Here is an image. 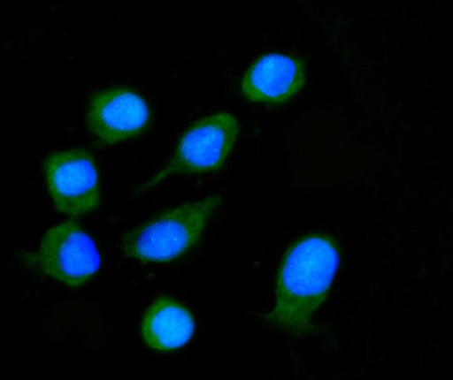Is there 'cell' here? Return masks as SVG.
<instances>
[{
	"instance_id": "6da1fadb",
	"label": "cell",
	"mask_w": 453,
	"mask_h": 380,
	"mask_svg": "<svg viewBox=\"0 0 453 380\" xmlns=\"http://www.w3.org/2000/svg\"><path fill=\"white\" fill-rule=\"evenodd\" d=\"M338 262L337 245L331 236L312 234L296 242L282 258L268 323L295 335L309 331L331 289Z\"/></svg>"
},
{
	"instance_id": "7a4b0ae2",
	"label": "cell",
	"mask_w": 453,
	"mask_h": 380,
	"mask_svg": "<svg viewBox=\"0 0 453 380\" xmlns=\"http://www.w3.org/2000/svg\"><path fill=\"white\" fill-rule=\"evenodd\" d=\"M220 202V195H211L197 202L164 209L126 234L122 239L123 251L142 262H165L179 258L200 241L210 217Z\"/></svg>"
},
{
	"instance_id": "3957f363",
	"label": "cell",
	"mask_w": 453,
	"mask_h": 380,
	"mask_svg": "<svg viewBox=\"0 0 453 380\" xmlns=\"http://www.w3.org/2000/svg\"><path fill=\"white\" fill-rule=\"evenodd\" d=\"M239 130V121L231 113L211 114L201 119L179 140L174 155L166 166L139 192L152 188L173 175L219 170L231 155Z\"/></svg>"
},
{
	"instance_id": "277c9868",
	"label": "cell",
	"mask_w": 453,
	"mask_h": 380,
	"mask_svg": "<svg viewBox=\"0 0 453 380\" xmlns=\"http://www.w3.org/2000/svg\"><path fill=\"white\" fill-rule=\"evenodd\" d=\"M47 188L53 205L70 217L91 214L100 202L99 178L86 150L70 149L47 156Z\"/></svg>"
},
{
	"instance_id": "5b68a950",
	"label": "cell",
	"mask_w": 453,
	"mask_h": 380,
	"mask_svg": "<svg viewBox=\"0 0 453 380\" xmlns=\"http://www.w3.org/2000/svg\"><path fill=\"white\" fill-rule=\"evenodd\" d=\"M36 258L47 276L69 286L86 284L96 275L102 262L91 237L72 223L49 229L39 246Z\"/></svg>"
},
{
	"instance_id": "8992f818",
	"label": "cell",
	"mask_w": 453,
	"mask_h": 380,
	"mask_svg": "<svg viewBox=\"0 0 453 380\" xmlns=\"http://www.w3.org/2000/svg\"><path fill=\"white\" fill-rule=\"evenodd\" d=\"M150 121V109L131 89L108 88L95 95L88 110V128L102 144H116L138 135Z\"/></svg>"
},
{
	"instance_id": "52a82bcc",
	"label": "cell",
	"mask_w": 453,
	"mask_h": 380,
	"mask_svg": "<svg viewBox=\"0 0 453 380\" xmlns=\"http://www.w3.org/2000/svg\"><path fill=\"white\" fill-rule=\"evenodd\" d=\"M303 85V66L298 60L290 56L270 53L259 58L246 72L242 92L253 103L281 104L298 94Z\"/></svg>"
},
{
	"instance_id": "ba28073f",
	"label": "cell",
	"mask_w": 453,
	"mask_h": 380,
	"mask_svg": "<svg viewBox=\"0 0 453 380\" xmlns=\"http://www.w3.org/2000/svg\"><path fill=\"white\" fill-rule=\"evenodd\" d=\"M193 332L192 313L172 299L156 300L142 320V339L158 351H173L186 346Z\"/></svg>"
}]
</instances>
